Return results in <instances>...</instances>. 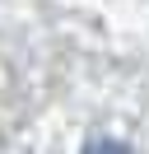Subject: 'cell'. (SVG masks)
Masks as SVG:
<instances>
[{
	"label": "cell",
	"mask_w": 149,
	"mask_h": 154,
	"mask_svg": "<svg viewBox=\"0 0 149 154\" xmlns=\"http://www.w3.org/2000/svg\"><path fill=\"white\" fill-rule=\"evenodd\" d=\"M89 149H130V145H121V140H89Z\"/></svg>",
	"instance_id": "cell-1"
}]
</instances>
